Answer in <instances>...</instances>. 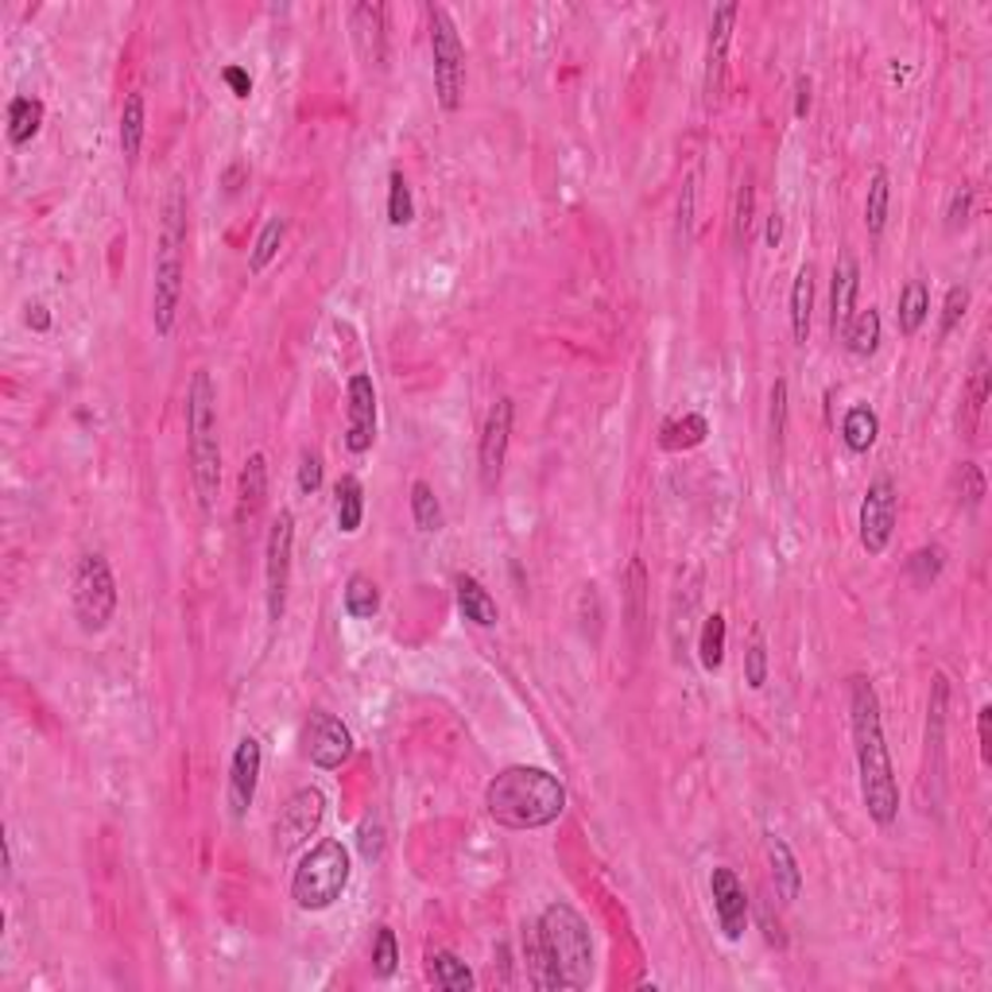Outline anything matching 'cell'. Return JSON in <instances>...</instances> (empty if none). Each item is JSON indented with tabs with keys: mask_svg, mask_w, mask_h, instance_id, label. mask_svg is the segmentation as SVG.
Wrapping results in <instances>:
<instances>
[{
	"mask_svg": "<svg viewBox=\"0 0 992 992\" xmlns=\"http://www.w3.org/2000/svg\"><path fill=\"white\" fill-rule=\"evenodd\" d=\"M725 640H730V625H725V617H721V612L705 617L702 637H698V663H702L705 670H717L721 663H725Z\"/></svg>",
	"mask_w": 992,
	"mask_h": 992,
	"instance_id": "34",
	"label": "cell"
},
{
	"mask_svg": "<svg viewBox=\"0 0 992 992\" xmlns=\"http://www.w3.org/2000/svg\"><path fill=\"white\" fill-rule=\"evenodd\" d=\"M291 555H295V516L280 512L268 532V551H264V582H268V620L280 625L288 612V585H291Z\"/></svg>",
	"mask_w": 992,
	"mask_h": 992,
	"instance_id": "9",
	"label": "cell"
},
{
	"mask_svg": "<svg viewBox=\"0 0 992 992\" xmlns=\"http://www.w3.org/2000/svg\"><path fill=\"white\" fill-rule=\"evenodd\" d=\"M260 768H264V748L256 737H241L237 752H233L230 763V810L233 818H245L248 806L256 798V783H260Z\"/></svg>",
	"mask_w": 992,
	"mask_h": 992,
	"instance_id": "18",
	"label": "cell"
},
{
	"mask_svg": "<svg viewBox=\"0 0 992 992\" xmlns=\"http://www.w3.org/2000/svg\"><path fill=\"white\" fill-rule=\"evenodd\" d=\"M399 966V946H396V931L392 926H381L373 942V969L376 977H392Z\"/></svg>",
	"mask_w": 992,
	"mask_h": 992,
	"instance_id": "42",
	"label": "cell"
},
{
	"mask_svg": "<svg viewBox=\"0 0 992 992\" xmlns=\"http://www.w3.org/2000/svg\"><path fill=\"white\" fill-rule=\"evenodd\" d=\"M989 357L977 353L973 369H969V381H966V396H961V434L966 439H977L981 431V416H984V404H989Z\"/></svg>",
	"mask_w": 992,
	"mask_h": 992,
	"instance_id": "21",
	"label": "cell"
},
{
	"mask_svg": "<svg viewBox=\"0 0 992 992\" xmlns=\"http://www.w3.org/2000/svg\"><path fill=\"white\" fill-rule=\"evenodd\" d=\"M705 434H710V423H705V416H698V411H687V416L667 419V423L660 427V446L670 450V454H679V450L702 446Z\"/></svg>",
	"mask_w": 992,
	"mask_h": 992,
	"instance_id": "24",
	"label": "cell"
},
{
	"mask_svg": "<svg viewBox=\"0 0 992 992\" xmlns=\"http://www.w3.org/2000/svg\"><path fill=\"white\" fill-rule=\"evenodd\" d=\"M323 489V458L314 454V450H306L303 458H299V492L303 497H311V492Z\"/></svg>",
	"mask_w": 992,
	"mask_h": 992,
	"instance_id": "47",
	"label": "cell"
},
{
	"mask_svg": "<svg viewBox=\"0 0 992 992\" xmlns=\"http://www.w3.org/2000/svg\"><path fill=\"white\" fill-rule=\"evenodd\" d=\"M365 520V489L357 477H341L338 481V527L346 535H353Z\"/></svg>",
	"mask_w": 992,
	"mask_h": 992,
	"instance_id": "36",
	"label": "cell"
},
{
	"mask_svg": "<svg viewBox=\"0 0 992 992\" xmlns=\"http://www.w3.org/2000/svg\"><path fill=\"white\" fill-rule=\"evenodd\" d=\"M221 78H225V85L233 90V97H248V94H253V78H248L245 67H225V70H221Z\"/></svg>",
	"mask_w": 992,
	"mask_h": 992,
	"instance_id": "50",
	"label": "cell"
},
{
	"mask_svg": "<svg viewBox=\"0 0 992 992\" xmlns=\"http://www.w3.org/2000/svg\"><path fill=\"white\" fill-rule=\"evenodd\" d=\"M485 810L504 830H544L567 810V787L547 768L512 763L485 787Z\"/></svg>",
	"mask_w": 992,
	"mask_h": 992,
	"instance_id": "3",
	"label": "cell"
},
{
	"mask_svg": "<svg viewBox=\"0 0 992 992\" xmlns=\"http://www.w3.org/2000/svg\"><path fill=\"white\" fill-rule=\"evenodd\" d=\"M326 818V795L318 787H299L295 795L283 803L280 818H276V853H295L299 845L318 833Z\"/></svg>",
	"mask_w": 992,
	"mask_h": 992,
	"instance_id": "10",
	"label": "cell"
},
{
	"mask_svg": "<svg viewBox=\"0 0 992 992\" xmlns=\"http://www.w3.org/2000/svg\"><path fill=\"white\" fill-rule=\"evenodd\" d=\"M264 497H268V462L264 454H253L241 469V481H237V524H253L264 509Z\"/></svg>",
	"mask_w": 992,
	"mask_h": 992,
	"instance_id": "20",
	"label": "cell"
},
{
	"mask_svg": "<svg viewBox=\"0 0 992 992\" xmlns=\"http://www.w3.org/2000/svg\"><path fill=\"white\" fill-rule=\"evenodd\" d=\"M349 884V849L341 841L326 838L299 861L291 876V899L303 911H326L341 899Z\"/></svg>",
	"mask_w": 992,
	"mask_h": 992,
	"instance_id": "6",
	"label": "cell"
},
{
	"mask_svg": "<svg viewBox=\"0 0 992 992\" xmlns=\"http://www.w3.org/2000/svg\"><path fill=\"white\" fill-rule=\"evenodd\" d=\"M74 612L82 632H105L117 612V577L105 555H82L74 567Z\"/></svg>",
	"mask_w": 992,
	"mask_h": 992,
	"instance_id": "8",
	"label": "cell"
},
{
	"mask_svg": "<svg viewBox=\"0 0 992 992\" xmlns=\"http://www.w3.org/2000/svg\"><path fill=\"white\" fill-rule=\"evenodd\" d=\"M856 291H861V268H856V256L841 253L838 268H833V288H830V330H833V338H845L849 323H853Z\"/></svg>",
	"mask_w": 992,
	"mask_h": 992,
	"instance_id": "19",
	"label": "cell"
},
{
	"mask_svg": "<svg viewBox=\"0 0 992 992\" xmlns=\"http://www.w3.org/2000/svg\"><path fill=\"white\" fill-rule=\"evenodd\" d=\"M926 314H931V288L923 280H908L899 291V334L911 338V334L923 330Z\"/></svg>",
	"mask_w": 992,
	"mask_h": 992,
	"instance_id": "27",
	"label": "cell"
},
{
	"mask_svg": "<svg viewBox=\"0 0 992 992\" xmlns=\"http://www.w3.org/2000/svg\"><path fill=\"white\" fill-rule=\"evenodd\" d=\"M977 740H981V760L992 763V705H981L977 713Z\"/></svg>",
	"mask_w": 992,
	"mask_h": 992,
	"instance_id": "49",
	"label": "cell"
},
{
	"mask_svg": "<svg viewBox=\"0 0 992 992\" xmlns=\"http://www.w3.org/2000/svg\"><path fill=\"white\" fill-rule=\"evenodd\" d=\"M283 233H288V221L268 218V225H264L260 237H256V245H253V256H248V268H253V272H264V268L276 260V253H280V245H283Z\"/></svg>",
	"mask_w": 992,
	"mask_h": 992,
	"instance_id": "38",
	"label": "cell"
},
{
	"mask_svg": "<svg viewBox=\"0 0 992 992\" xmlns=\"http://www.w3.org/2000/svg\"><path fill=\"white\" fill-rule=\"evenodd\" d=\"M625 597H628V628H632V637L640 640L644 637V620H647V570H644V559L628 562Z\"/></svg>",
	"mask_w": 992,
	"mask_h": 992,
	"instance_id": "29",
	"label": "cell"
},
{
	"mask_svg": "<svg viewBox=\"0 0 992 992\" xmlns=\"http://www.w3.org/2000/svg\"><path fill=\"white\" fill-rule=\"evenodd\" d=\"M187 454H190V477L202 512H213L221 489V442H218V388L210 373L198 369L187 388Z\"/></svg>",
	"mask_w": 992,
	"mask_h": 992,
	"instance_id": "5",
	"label": "cell"
},
{
	"mask_svg": "<svg viewBox=\"0 0 992 992\" xmlns=\"http://www.w3.org/2000/svg\"><path fill=\"white\" fill-rule=\"evenodd\" d=\"M384 20H388V9H384V4H369V0L353 4V12H349V32H353L357 55L365 59V67H376V70H384V62H388V32H384Z\"/></svg>",
	"mask_w": 992,
	"mask_h": 992,
	"instance_id": "16",
	"label": "cell"
},
{
	"mask_svg": "<svg viewBox=\"0 0 992 992\" xmlns=\"http://www.w3.org/2000/svg\"><path fill=\"white\" fill-rule=\"evenodd\" d=\"M454 590H458V609L466 620H474V625L481 628H492L497 625V602H492V594L485 590L481 582H477L474 574H458V582H454Z\"/></svg>",
	"mask_w": 992,
	"mask_h": 992,
	"instance_id": "23",
	"label": "cell"
},
{
	"mask_svg": "<svg viewBox=\"0 0 992 992\" xmlns=\"http://www.w3.org/2000/svg\"><path fill=\"white\" fill-rule=\"evenodd\" d=\"M876 434H880V416H876L868 404H853V408L845 411V419H841V439H845V446L853 450V454H868Z\"/></svg>",
	"mask_w": 992,
	"mask_h": 992,
	"instance_id": "26",
	"label": "cell"
},
{
	"mask_svg": "<svg viewBox=\"0 0 992 992\" xmlns=\"http://www.w3.org/2000/svg\"><path fill=\"white\" fill-rule=\"evenodd\" d=\"M376 439V388H373V376L369 373H357L349 381V427H346V446L353 454H365L373 450Z\"/></svg>",
	"mask_w": 992,
	"mask_h": 992,
	"instance_id": "17",
	"label": "cell"
},
{
	"mask_svg": "<svg viewBox=\"0 0 992 992\" xmlns=\"http://www.w3.org/2000/svg\"><path fill=\"white\" fill-rule=\"evenodd\" d=\"M772 442H775V450L783 446V431H787V381H775V388H772Z\"/></svg>",
	"mask_w": 992,
	"mask_h": 992,
	"instance_id": "48",
	"label": "cell"
},
{
	"mask_svg": "<svg viewBox=\"0 0 992 992\" xmlns=\"http://www.w3.org/2000/svg\"><path fill=\"white\" fill-rule=\"evenodd\" d=\"M768 861H772V876H775V891L783 899H798L803 891V873H798V861L791 853V845L775 833H768Z\"/></svg>",
	"mask_w": 992,
	"mask_h": 992,
	"instance_id": "25",
	"label": "cell"
},
{
	"mask_svg": "<svg viewBox=\"0 0 992 992\" xmlns=\"http://www.w3.org/2000/svg\"><path fill=\"white\" fill-rule=\"evenodd\" d=\"M43 125V102L39 97H12L9 102V140L24 148Z\"/></svg>",
	"mask_w": 992,
	"mask_h": 992,
	"instance_id": "32",
	"label": "cell"
},
{
	"mask_svg": "<svg viewBox=\"0 0 992 992\" xmlns=\"http://www.w3.org/2000/svg\"><path fill=\"white\" fill-rule=\"evenodd\" d=\"M841 341H845V349L853 357H873L876 346H880V311H873V306H868V311H856Z\"/></svg>",
	"mask_w": 992,
	"mask_h": 992,
	"instance_id": "31",
	"label": "cell"
},
{
	"mask_svg": "<svg viewBox=\"0 0 992 992\" xmlns=\"http://www.w3.org/2000/svg\"><path fill=\"white\" fill-rule=\"evenodd\" d=\"M183 253H187V198L175 183L167 190V202H163L160 241H155L152 260V323L160 338L175 330L178 303H183V276H187Z\"/></svg>",
	"mask_w": 992,
	"mask_h": 992,
	"instance_id": "4",
	"label": "cell"
},
{
	"mask_svg": "<svg viewBox=\"0 0 992 992\" xmlns=\"http://www.w3.org/2000/svg\"><path fill=\"white\" fill-rule=\"evenodd\" d=\"M810 113V78L798 74L795 78V117H806Z\"/></svg>",
	"mask_w": 992,
	"mask_h": 992,
	"instance_id": "51",
	"label": "cell"
},
{
	"mask_svg": "<svg viewBox=\"0 0 992 992\" xmlns=\"http://www.w3.org/2000/svg\"><path fill=\"white\" fill-rule=\"evenodd\" d=\"M376 609H381V590H376L373 577L365 574H353L346 582V612L353 620H373Z\"/></svg>",
	"mask_w": 992,
	"mask_h": 992,
	"instance_id": "35",
	"label": "cell"
},
{
	"mask_svg": "<svg viewBox=\"0 0 992 992\" xmlns=\"http://www.w3.org/2000/svg\"><path fill=\"white\" fill-rule=\"evenodd\" d=\"M969 218H973V187H958L950 195V206H946V230H966Z\"/></svg>",
	"mask_w": 992,
	"mask_h": 992,
	"instance_id": "44",
	"label": "cell"
},
{
	"mask_svg": "<svg viewBox=\"0 0 992 992\" xmlns=\"http://www.w3.org/2000/svg\"><path fill=\"white\" fill-rule=\"evenodd\" d=\"M532 981L539 989H585L594 977V938L590 926L570 903H551L535 923L532 946Z\"/></svg>",
	"mask_w": 992,
	"mask_h": 992,
	"instance_id": "2",
	"label": "cell"
},
{
	"mask_svg": "<svg viewBox=\"0 0 992 992\" xmlns=\"http://www.w3.org/2000/svg\"><path fill=\"white\" fill-rule=\"evenodd\" d=\"M763 241H768L772 248H780V241H783V218L775 210L768 213V230H763Z\"/></svg>",
	"mask_w": 992,
	"mask_h": 992,
	"instance_id": "53",
	"label": "cell"
},
{
	"mask_svg": "<svg viewBox=\"0 0 992 992\" xmlns=\"http://www.w3.org/2000/svg\"><path fill=\"white\" fill-rule=\"evenodd\" d=\"M958 481H961V504H966V509H977V504L984 501V474L973 466V462H961Z\"/></svg>",
	"mask_w": 992,
	"mask_h": 992,
	"instance_id": "46",
	"label": "cell"
},
{
	"mask_svg": "<svg viewBox=\"0 0 992 992\" xmlns=\"http://www.w3.org/2000/svg\"><path fill=\"white\" fill-rule=\"evenodd\" d=\"M512 416H516L512 399H497L489 408V416H485L481 450H477V462H481L477 469H481L485 489H497V481L504 474V458H509V442H512Z\"/></svg>",
	"mask_w": 992,
	"mask_h": 992,
	"instance_id": "13",
	"label": "cell"
},
{
	"mask_svg": "<svg viewBox=\"0 0 992 992\" xmlns=\"http://www.w3.org/2000/svg\"><path fill=\"white\" fill-rule=\"evenodd\" d=\"M411 218H416V202H411L408 178L399 175V171H392V178H388V221L399 230V225H411Z\"/></svg>",
	"mask_w": 992,
	"mask_h": 992,
	"instance_id": "40",
	"label": "cell"
},
{
	"mask_svg": "<svg viewBox=\"0 0 992 992\" xmlns=\"http://www.w3.org/2000/svg\"><path fill=\"white\" fill-rule=\"evenodd\" d=\"M733 20H737V4H721L713 12L710 43H705V105H721V94H725V67H730L725 59H730Z\"/></svg>",
	"mask_w": 992,
	"mask_h": 992,
	"instance_id": "15",
	"label": "cell"
},
{
	"mask_svg": "<svg viewBox=\"0 0 992 992\" xmlns=\"http://www.w3.org/2000/svg\"><path fill=\"white\" fill-rule=\"evenodd\" d=\"M888 202H891V187H888V171L876 167L868 178V198H865V230L868 237H880L884 221H888Z\"/></svg>",
	"mask_w": 992,
	"mask_h": 992,
	"instance_id": "33",
	"label": "cell"
},
{
	"mask_svg": "<svg viewBox=\"0 0 992 992\" xmlns=\"http://www.w3.org/2000/svg\"><path fill=\"white\" fill-rule=\"evenodd\" d=\"M144 94H128L125 109H120V152L128 163L140 160V144H144Z\"/></svg>",
	"mask_w": 992,
	"mask_h": 992,
	"instance_id": "30",
	"label": "cell"
},
{
	"mask_svg": "<svg viewBox=\"0 0 992 992\" xmlns=\"http://www.w3.org/2000/svg\"><path fill=\"white\" fill-rule=\"evenodd\" d=\"M710 896H713V911H717V923L721 934L730 942L745 938V926H748V896H745V884L737 880L733 868H713L710 876Z\"/></svg>",
	"mask_w": 992,
	"mask_h": 992,
	"instance_id": "14",
	"label": "cell"
},
{
	"mask_svg": "<svg viewBox=\"0 0 992 992\" xmlns=\"http://www.w3.org/2000/svg\"><path fill=\"white\" fill-rule=\"evenodd\" d=\"M810 314H815V268L803 264L791 283V334H795L798 346H806L810 338Z\"/></svg>",
	"mask_w": 992,
	"mask_h": 992,
	"instance_id": "22",
	"label": "cell"
},
{
	"mask_svg": "<svg viewBox=\"0 0 992 992\" xmlns=\"http://www.w3.org/2000/svg\"><path fill=\"white\" fill-rule=\"evenodd\" d=\"M966 311H969V288H958V283H954V288L946 291V306H942V326H938L942 338H950L954 326L966 318Z\"/></svg>",
	"mask_w": 992,
	"mask_h": 992,
	"instance_id": "43",
	"label": "cell"
},
{
	"mask_svg": "<svg viewBox=\"0 0 992 992\" xmlns=\"http://www.w3.org/2000/svg\"><path fill=\"white\" fill-rule=\"evenodd\" d=\"M411 516H416L419 532H442V504L427 481L411 485Z\"/></svg>",
	"mask_w": 992,
	"mask_h": 992,
	"instance_id": "37",
	"label": "cell"
},
{
	"mask_svg": "<svg viewBox=\"0 0 992 992\" xmlns=\"http://www.w3.org/2000/svg\"><path fill=\"white\" fill-rule=\"evenodd\" d=\"M303 752L311 763L334 772V768H341L353 756V733L334 713H311V721H306L303 730Z\"/></svg>",
	"mask_w": 992,
	"mask_h": 992,
	"instance_id": "12",
	"label": "cell"
},
{
	"mask_svg": "<svg viewBox=\"0 0 992 992\" xmlns=\"http://www.w3.org/2000/svg\"><path fill=\"white\" fill-rule=\"evenodd\" d=\"M427 973H431V981L439 984V989H446V992H469L474 989V973H469V966L458 958V954H450V950L427 954Z\"/></svg>",
	"mask_w": 992,
	"mask_h": 992,
	"instance_id": "28",
	"label": "cell"
},
{
	"mask_svg": "<svg viewBox=\"0 0 992 992\" xmlns=\"http://www.w3.org/2000/svg\"><path fill=\"white\" fill-rule=\"evenodd\" d=\"M942 567H946V551H942L938 544H934V547H919V551L908 559V574L915 577V585H931L934 577L942 574Z\"/></svg>",
	"mask_w": 992,
	"mask_h": 992,
	"instance_id": "41",
	"label": "cell"
},
{
	"mask_svg": "<svg viewBox=\"0 0 992 992\" xmlns=\"http://www.w3.org/2000/svg\"><path fill=\"white\" fill-rule=\"evenodd\" d=\"M896 509H899V492L888 477H876L865 492V504H861V547L868 555H884L891 544V532H896Z\"/></svg>",
	"mask_w": 992,
	"mask_h": 992,
	"instance_id": "11",
	"label": "cell"
},
{
	"mask_svg": "<svg viewBox=\"0 0 992 992\" xmlns=\"http://www.w3.org/2000/svg\"><path fill=\"white\" fill-rule=\"evenodd\" d=\"M745 682L752 690H763V682H768V647H763L760 637L752 640V647L745 655Z\"/></svg>",
	"mask_w": 992,
	"mask_h": 992,
	"instance_id": "45",
	"label": "cell"
},
{
	"mask_svg": "<svg viewBox=\"0 0 992 992\" xmlns=\"http://www.w3.org/2000/svg\"><path fill=\"white\" fill-rule=\"evenodd\" d=\"M752 198H756L752 175H745L737 183V195H733V245L737 248H745L748 230H752Z\"/></svg>",
	"mask_w": 992,
	"mask_h": 992,
	"instance_id": "39",
	"label": "cell"
},
{
	"mask_svg": "<svg viewBox=\"0 0 992 992\" xmlns=\"http://www.w3.org/2000/svg\"><path fill=\"white\" fill-rule=\"evenodd\" d=\"M431 20V55H434V94L446 113L462 109L466 97V47H462L458 24L450 20V12L442 4L427 9Z\"/></svg>",
	"mask_w": 992,
	"mask_h": 992,
	"instance_id": "7",
	"label": "cell"
},
{
	"mask_svg": "<svg viewBox=\"0 0 992 992\" xmlns=\"http://www.w3.org/2000/svg\"><path fill=\"white\" fill-rule=\"evenodd\" d=\"M27 326H32V330H39V334L51 330V311H47L43 303H32V306H27Z\"/></svg>",
	"mask_w": 992,
	"mask_h": 992,
	"instance_id": "52",
	"label": "cell"
},
{
	"mask_svg": "<svg viewBox=\"0 0 992 992\" xmlns=\"http://www.w3.org/2000/svg\"><path fill=\"white\" fill-rule=\"evenodd\" d=\"M849 721H853L856 772H861V798L876 826H891L899 818V783L891 772V756L884 745L880 698L865 675L849 679Z\"/></svg>",
	"mask_w": 992,
	"mask_h": 992,
	"instance_id": "1",
	"label": "cell"
}]
</instances>
